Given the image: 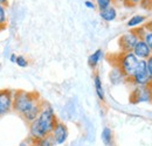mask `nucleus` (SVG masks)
<instances>
[{"label":"nucleus","mask_w":152,"mask_h":146,"mask_svg":"<svg viewBox=\"0 0 152 146\" xmlns=\"http://www.w3.org/2000/svg\"><path fill=\"white\" fill-rule=\"evenodd\" d=\"M84 6H86L87 8H89V9H95L96 8L95 2L91 1V0H86V1H84Z\"/></svg>","instance_id":"obj_22"},{"label":"nucleus","mask_w":152,"mask_h":146,"mask_svg":"<svg viewBox=\"0 0 152 146\" xmlns=\"http://www.w3.org/2000/svg\"><path fill=\"white\" fill-rule=\"evenodd\" d=\"M138 64H139V60L133 55V53H121L118 63L116 66L122 70V73L124 74V76L129 81L133 76L134 72L137 70Z\"/></svg>","instance_id":"obj_3"},{"label":"nucleus","mask_w":152,"mask_h":146,"mask_svg":"<svg viewBox=\"0 0 152 146\" xmlns=\"http://www.w3.org/2000/svg\"><path fill=\"white\" fill-rule=\"evenodd\" d=\"M132 53L138 60H144V61H146L152 54L151 49L149 48V46L145 43V41L143 39L138 40V42L136 43V46L133 48Z\"/></svg>","instance_id":"obj_9"},{"label":"nucleus","mask_w":152,"mask_h":146,"mask_svg":"<svg viewBox=\"0 0 152 146\" xmlns=\"http://www.w3.org/2000/svg\"><path fill=\"white\" fill-rule=\"evenodd\" d=\"M35 144H37L38 146H53L54 145V143H53L50 136H48V137H46V138L39 140V142H37Z\"/></svg>","instance_id":"obj_20"},{"label":"nucleus","mask_w":152,"mask_h":146,"mask_svg":"<svg viewBox=\"0 0 152 146\" xmlns=\"http://www.w3.org/2000/svg\"><path fill=\"white\" fill-rule=\"evenodd\" d=\"M101 139L105 146L113 145V131L110 128H104L101 133Z\"/></svg>","instance_id":"obj_15"},{"label":"nucleus","mask_w":152,"mask_h":146,"mask_svg":"<svg viewBox=\"0 0 152 146\" xmlns=\"http://www.w3.org/2000/svg\"><path fill=\"white\" fill-rule=\"evenodd\" d=\"M5 28H6V27H4V26H0V32H1V31H4Z\"/></svg>","instance_id":"obj_26"},{"label":"nucleus","mask_w":152,"mask_h":146,"mask_svg":"<svg viewBox=\"0 0 152 146\" xmlns=\"http://www.w3.org/2000/svg\"><path fill=\"white\" fill-rule=\"evenodd\" d=\"M0 54H1V49H0Z\"/></svg>","instance_id":"obj_28"},{"label":"nucleus","mask_w":152,"mask_h":146,"mask_svg":"<svg viewBox=\"0 0 152 146\" xmlns=\"http://www.w3.org/2000/svg\"><path fill=\"white\" fill-rule=\"evenodd\" d=\"M94 87H95V91L96 95L98 97V99L101 102H104L105 101V93H104V89H103V84H102V80H101V76L98 74L94 75Z\"/></svg>","instance_id":"obj_12"},{"label":"nucleus","mask_w":152,"mask_h":146,"mask_svg":"<svg viewBox=\"0 0 152 146\" xmlns=\"http://www.w3.org/2000/svg\"><path fill=\"white\" fill-rule=\"evenodd\" d=\"M99 17L105 22H111V21L116 20V18H117V9L115 8L114 6H110V7L105 8V9L99 11Z\"/></svg>","instance_id":"obj_11"},{"label":"nucleus","mask_w":152,"mask_h":146,"mask_svg":"<svg viewBox=\"0 0 152 146\" xmlns=\"http://www.w3.org/2000/svg\"><path fill=\"white\" fill-rule=\"evenodd\" d=\"M142 39L145 41V43L149 46V48L151 49V52H152V32L151 31H146V29H145V33H144V35H143Z\"/></svg>","instance_id":"obj_19"},{"label":"nucleus","mask_w":152,"mask_h":146,"mask_svg":"<svg viewBox=\"0 0 152 146\" xmlns=\"http://www.w3.org/2000/svg\"><path fill=\"white\" fill-rule=\"evenodd\" d=\"M146 68H148V72H149L150 75L152 76V54L150 55V57L146 60Z\"/></svg>","instance_id":"obj_23"},{"label":"nucleus","mask_w":152,"mask_h":146,"mask_svg":"<svg viewBox=\"0 0 152 146\" xmlns=\"http://www.w3.org/2000/svg\"><path fill=\"white\" fill-rule=\"evenodd\" d=\"M143 0H124L123 2L125 4V5H128V6H136V5H139L140 2H142Z\"/></svg>","instance_id":"obj_21"},{"label":"nucleus","mask_w":152,"mask_h":146,"mask_svg":"<svg viewBox=\"0 0 152 146\" xmlns=\"http://www.w3.org/2000/svg\"><path fill=\"white\" fill-rule=\"evenodd\" d=\"M0 5L7 7V6H8V0H0Z\"/></svg>","instance_id":"obj_25"},{"label":"nucleus","mask_w":152,"mask_h":146,"mask_svg":"<svg viewBox=\"0 0 152 146\" xmlns=\"http://www.w3.org/2000/svg\"><path fill=\"white\" fill-rule=\"evenodd\" d=\"M152 90L151 85H136L131 93V101L133 103H145L151 102Z\"/></svg>","instance_id":"obj_7"},{"label":"nucleus","mask_w":152,"mask_h":146,"mask_svg":"<svg viewBox=\"0 0 152 146\" xmlns=\"http://www.w3.org/2000/svg\"><path fill=\"white\" fill-rule=\"evenodd\" d=\"M13 96L14 91L10 89L0 90V118L13 111Z\"/></svg>","instance_id":"obj_6"},{"label":"nucleus","mask_w":152,"mask_h":146,"mask_svg":"<svg viewBox=\"0 0 152 146\" xmlns=\"http://www.w3.org/2000/svg\"><path fill=\"white\" fill-rule=\"evenodd\" d=\"M17 56H18L17 54L12 53V54L10 55V62H11V63H14V64H15V61H17Z\"/></svg>","instance_id":"obj_24"},{"label":"nucleus","mask_w":152,"mask_h":146,"mask_svg":"<svg viewBox=\"0 0 152 146\" xmlns=\"http://www.w3.org/2000/svg\"><path fill=\"white\" fill-rule=\"evenodd\" d=\"M139 36L134 33V31H130L128 33H124L118 39V46L121 48L122 53H132L136 43L138 42Z\"/></svg>","instance_id":"obj_5"},{"label":"nucleus","mask_w":152,"mask_h":146,"mask_svg":"<svg viewBox=\"0 0 152 146\" xmlns=\"http://www.w3.org/2000/svg\"><path fill=\"white\" fill-rule=\"evenodd\" d=\"M113 2H114V0H96L95 5L99 11H102V9H105L110 6H113Z\"/></svg>","instance_id":"obj_16"},{"label":"nucleus","mask_w":152,"mask_h":146,"mask_svg":"<svg viewBox=\"0 0 152 146\" xmlns=\"http://www.w3.org/2000/svg\"><path fill=\"white\" fill-rule=\"evenodd\" d=\"M146 21V17L145 15H142V14H134L131 18L126 21V27L129 28H138L140 27L144 22Z\"/></svg>","instance_id":"obj_13"},{"label":"nucleus","mask_w":152,"mask_h":146,"mask_svg":"<svg viewBox=\"0 0 152 146\" xmlns=\"http://www.w3.org/2000/svg\"><path fill=\"white\" fill-rule=\"evenodd\" d=\"M102 56H103V50L102 49H96L95 52L89 55V57H88V66L91 69H95L96 67L99 64Z\"/></svg>","instance_id":"obj_14"},{"label":"nucleus","mask_w":152,"mask_h":146,"mask_svg":"<svg viewBox=\"0 0 152 146\" xmlns=\"http://www.w3.org/2000/svg\"><path fill=\"white\" fill-rule=\"evenodd\" d=\"M131 81L134 85H151L152 84V76L148 72L146 68V61L139 60V64L137 70L134 72L133 76L129 80Z\"/></svg>","instance_id":"obj_4"},{"label":"nucleus","mask_w":152,"mask_h":146,"mask_svg":"<svg viewBox=\"0 0 152 146\" xmlns=\"http://www.w3.org/2000/svg\"><path fill=\"white\" fill-rule=\"evenodd\" d=\"M109 80H110L111 84H114V85H118V84L123 83L124 81H128L126 77L124 76V74L122 73V70L117 66H115L111 69V72L109 74Z\"/></svg>","instance_id":"obj_10"},{"label":"nucleus","mask_w":152,"mask_h":146,"mask_svg":"<svg viewBox=\"0 0 152 146\" xmlns=\"http://www.w3.org/2000/svg\"><path fill=\"white\" fill-rule=\"evenodd\" d=\"M31 146H38V145H37V144H35V143H34V144H32V145H31Z\"/></svg>","instance_id":"obj_27"},{"label":"nucleus","mask_w":152,"mask_h":146,"mask_svg":"<svg viewBox=\"0 0 152 146\" xmlns=\"http://www.w3.org/2000/svg\"><path fill=\"white\" fill-rule=\"evenodd\" d=\"M68 128L64 123L62 122H58L57 120L55 126L52 131V134H50V138L53 140V143L55 145H62L67 142L68 139Z\"/></svg>","instance_id":"obj_8"},{"label":"nucleus","mask_w":152,"mask_h":146,"mask_svg":"<svg viewBox=\"0 0 152 146\" xmlns=\"http://www.w3.org/2000/svg\"><path fill=\"white\" fill-rule=\"evenodd\" d=\"M7 25V12H6V7L0 5V26L6 27Z\"/></svg>","instance_id":"obj_17"},{"label":"nucleus","mask_w":152,"mask_h":146,"mask_svg":"<svg viewBox=\"0 0 152 146\" xmlns=\"http://www.w3.org/2000/svg\"><path fill=\"white\" fill-rule=\"evenodd\" d=\"M42 101L37 92L17 90L13 96V111L28 124L38 118L41 111Z\"/></svg>","instance_id":"obj_1"},{"label":"nucleus","mask_w":152,"mask_h":146,"mask_svg":"<svg viewBox=\"0 0 152 146\" xmlns=\"http://www.w3.org/2000/svg\"><path fill=\"white\" fill-rule=\"evenodd\" d=\"M15 64H17L18 67H20V68H26V67H28L29 62H28V60H27L23 55H18V56H17Z\"/></svg>","instance_id":"obj_18"},{"label":"nucleus","mask_w":152,"mask_h":146,"mask_svg":"<svg viewBox=\"0 0 152 146\" xmlns=\"http://www.w3.org/2000/svg\"><path fill=\"white\" fill-rule=\"evenodd\" d=\"M121 1H124V0H121Z\"/></svg>","instance_id":"obj_29"},{"label":"nucleus","mask_w":152,"mask_h":146,"mask_svg":"<svg viewBox=\"0 0 152 146\" xmlns=\"http://www.w3.org/2000/svg\"><path fill=\"white\" fill-rule=\"evenodd\" d=\"M56 122L57 118L54 112V109L49 104L42 103L41 111L39 113L38 118L31 124H28L29 125V138L33 140V143H37L39 140L50 136Z\"/></svg>","instance_id":"obj_2"}]
</instances>
